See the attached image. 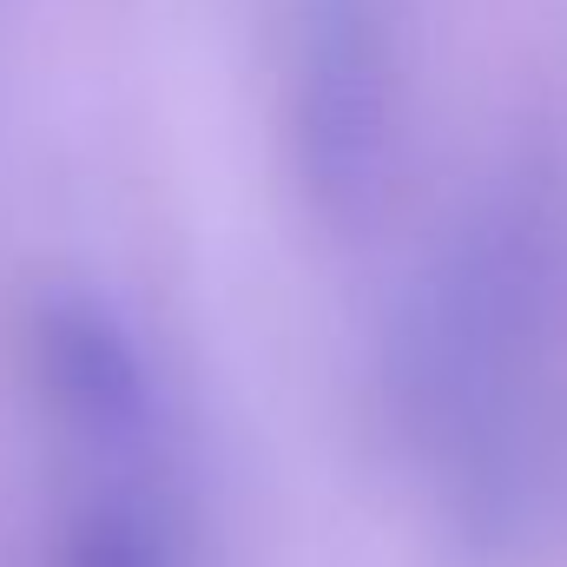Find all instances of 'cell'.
<instances>
[{
	"label": "cell",
	"mask_w": 567,
	"mask_h": 567,
	"mask_svg": "<svg viewBox=\"0 0 567 567\" xmlns=\"http://www.w3.org/2000/svg\"><path fill=\"white\" fill-rule=\"evenodd\" d=\"M278 140L330 231L377 225L396 178V40L383 0H284Z\"/></svg>",
	"instance_id": "6da1fadb"
},
{
	"label": "cell",
	"mask_w": 567,
	"mask_h": 567,
	"mask_svg": "<svg viewBox=\"0 0 567 567\" xmlns=\"http://www.w3.org/2000/svg\"><path fill=\"white\" fill-rule=\"evenodd\" d=\"M53 567H185V548L145 475H100L66 515Z\"/></svg>",
	"instance_id": "3957f363"
},
{
	"label": "cell",
	"mask_w": 567,
	"mask_h": 567,
	"mask_svg": "<svg viewBox=\"0 0 567 567\" xmlns=\"http://www.w3.org/2000/svg\"><path fill=\"white\" fill-rule=\"evenodd\" d=\"M27 383L100 475H145L165 442V383L145 330L93 284H40L20 323Z\"/></svg>",
	"instance_id": "7a4b0ae2"
}]
</instances>
